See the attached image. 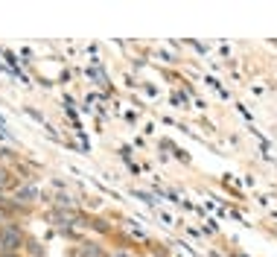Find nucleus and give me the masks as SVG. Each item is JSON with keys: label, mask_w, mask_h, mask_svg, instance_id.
<instances>
[{"label": "nucleus", "mask_w": 277, "mask_h": 257, "mask_svg": "<svg viewBox=\"0 0 277 257\" xmlns=\"http://www.w3.org/2000/svg\"><path fill=\"white\" fill-rule=\"evenodd\" d=\"M0 219H3V214H0Z\"/></svg>", "instance_id": "7ed1b4c3"}, {"label": "nucleus", "mask_w": 277, "mask_h": 257, "mask_svg": "<svg viewBox=\"0 0 277 257\" xmlns=\"http://www.w3.org/2000/svg\"><path fill=\"white\" fill-rule=\"evenodd\" d=\"M21 231H15V228H3L0 231V249H18L21 246Z\"/></svg>", "instance_id": "f257e3e1"}, {"label": "nucleus", "mask_w": 277, "mask_h": 257, "mask_svg": "<svg viewBox=\"0 0 277 257\" xmlns=\"http://www.w3.org/2000/svg\"><path fill=\"white\" fill-rule=\"evenodd\" d=\"M0 187H6V172H0Z\"/></svg>", "instance_id": "f03ea898"}]
</instances>
